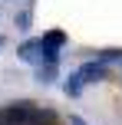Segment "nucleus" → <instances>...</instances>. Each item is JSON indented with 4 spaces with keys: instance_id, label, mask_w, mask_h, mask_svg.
<instances>
[{
    "instance_id": "6",
    "label": "nucleus",
    "mask_w": 122,
    "mask_h": 125,
    "mask_svg": "<svg viewBox=\"0 0 122 125\" xmlns=\"http://www.w3.org/2000/svg\"><path fill=\"white\" fill-rule=\"evenodd\" d=\"M36 79L40 82H53L56 79V66H36Z\"/></svg>"
},
{
    "instance_id": "7",
    "label": "nucleus",
    "mask_w": 122,
    "mask_h": 125,
    "mask_svg": "<svg viewBox=\"0 0 122 125\" xmlns=\"http://www.w3.org/2000/svg\"><path fill=\"white\" fill-rule=\"evenodd\" d=\"M96 59H99V62H112V59H122V50H102Z\"/></svg>"
},
{
    "instance_id": "5",
    "label": "nucleus",
    "mask_w": 122,
    "mask_h": 125,
    "mask_svg": "<svg viewBox=\"0 0 122 125\" xmlns=\"http://www.w3.org/2000/svg\"><path fill=\"white\" fill-rule=\"evenodd\" d=\"M63 92H66V95H73V99L83 92V79H79V73H69V76L63 79Z\"/></svg>"
},
{
    "instance_id": "9",
    "label": "nucleus",
    "mask_w": 122,
    "mask_h": 125,
    "mask_svg": "<svg viewBox=\"0 0 122 125\" xmlns=\"http://www.w3.org/2000/svg\"><path fill=\"white\" fill-rule=\"evenodd\" d=\"M0 46H3V36H0Z\"/></svg>"
},
{
    "instance_id": "3",
    "label": "nucleus",
    "mask_w": 122,
    "mask_h": 125,
    "mask_svg": "<svg viewBox=\"0 0 122 125\" xmlns=\"http://www.w3.org/2000/svg\"><path fill=\"white\" fill-rule=\"evenodd\" d=\"M76 73H79V79H83V86H86V82H102L106 79V62L89 59V62H83Z\"/></svg>"
},
{
    "instance_id": "4",
    "label": "nucleus",
    "mask_w": 122,
    "mask_h": 125,
    "mask_svg": "<svg viewBox=\"0 0 122 125\" xmlns=\"http://www.w3.org/2000/svg\"><path fill=\"white\" fill-rule=\"evenodd\" d=\"M17 56L23 59V62H33V66H43V59H40V46H36V40H26V43H20Z\"/></svg>"
},
{
    "instance_id": "8",
    "label": "nucleus",
    "mask_w": 122,
    "mask_h": 125,
    "mask_svg": "<svg viewBox=\"0 0 122 125\" xmlns=\"http://www.w3.org/2000/svg\"><path fill=\"white\" fill-rule=\"evenodd\" d=\"M69 125H86V122L79 119V115H69Z\"/></svg>"
},
{
    "instance_id": "2",
    "label": "nucleus",
    "mask_w": 122,
    "mask_h": 125,
    "mask_svg": "<svg viewBox=\"0 0 122 125\" xmlns=\"http://www.w3.org/2000/svg\"><path fill=\"white\" fill-rule=\"evenodd\" d=\"M36 119H40V112L30 102H13V105L0 109V125H30Z\"/></svg>"
},
{
    "instance_id": "1",
    "label": "nucleus",
    "mask_w": 122,
    "mask_h": 125,
    "mask_svg": "<svg viewBox=\"0 0 122 125\" xmlns=\"http://www.w3.org/2000/svg\"><path fill=\"white\" fill-rule=\"evenodd\" d=\"M36 46H40V59H43V66H56L59 50L66 46V33H63V30H50V33H43V36L36 40Z\"/></svg>"
}]
</instances>
